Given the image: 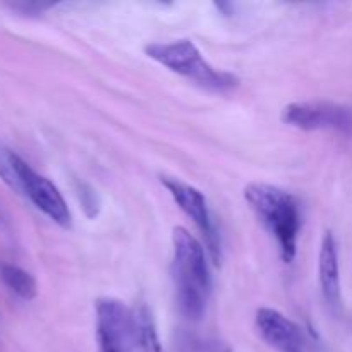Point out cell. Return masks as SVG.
<instances>
[{"label":"cell","instance_id":"cell-10","mask_svg":"<svg viewBox=\"0 0 352 352\" xmlns=\"http://www.w3.org/2000/svg\"><path fill=\"white\" fill-rule=\"evenodd\" d=\"M33 168L12 150L0 146V179L17 195L24 196L28 179L33 174Z\"/></svg>","mask_w":352,"mask_h":352},{"label":"cell","instance_id":"cell-8","mask_svg":"<svg viewBox=\"0 0 352 352\" xmlns=\"http://www.w3.org/2000/svg\"><path fill=\"white\" fill-rule=\"evenodd\" d=\"M24 198L30 199L43 215H47L57 226L71 227V210H69L67 203H65L64 196L57 189V186L52 181H48L43 175L33 174L28 179L26 189H24Z\"/></svg>","mask_w":352,"mask_h":352},{"label":"cell","instance_id":"cell-9","mask_svg":"<svg viewBox=\"0 0 352 352\" xmlns=\"http://www.w3.org/2000/svg\"><path fill=\"white\" fill-rule=\"evenodd\" d=\"M318 274L323 298L329 305L337 306L340 302V267L337 241L332 232H327L323 236L322 248H320Z\"/></svg>","mask_w":352,"mask_h":352},{"label":"cell","instance_id":"cell-15","mask_svg":"<svg viewBox=\"0 0 352 352\" xmlns=\"http://www.w3.org/2000/svg\"><path fill=\"white\" fill-rule=\"evenodd\" d=\"M98 344H100V352H124L122 349L112 344L110 340L103 339V337H98Z\"/></svg>","mask_w":352,"mask_h":352},{"label":"cell","instance_id":"cell-1","mask_svg":"<svg viewBox=\"0 0 352 352\" xmlns=\"http://www.w3.org/2000/svg\"><path fill=\"white\" fill-rule=\"evenodd\" d=\"M172 275L175 282L179 311L189 320H199L205 313L212 291L205 250L184 227L172 230Z\"/></svg>","mask_w":352,"mask_h":352},{"label":"cell","instance_id":"cell-2","mask_svg":"<svg viewBox=\"0 0 352 352\" xmlns=\"http://www.w3.org/2000/svg\"><path fill=\"white\" fill-rule=\"evenodd\" d=\"M244 198L265 229L277 239L282 260L292 263L298 253L301 229L299 203L291 192L263 182H251L244 188Z\"/></svg>","mask_w":352,"mask_h":352},{"label":"cell","instance_id":"cell-11","mask_svg":"<svg viewBox=\"0 0 352 352\" xmlns=\"http://www.w3.org/2000/svg\"><path fill=\"white\" fill-rule=\"evenodd\" d=\"M0 278L17 298L24 299V301H31V299L36 298V280H34L33 275L28 274L21 267L10 263H0Z\"/></svg>","mask_w":352,"mask_h":352},{"label":"cell","instance_id":"cell-12","mask_svg":"<svg viewBox=\"0 0 352 352\" xmlns=\"http://www.w3.org/2000/svg\"><path fill=\"white\" fill-rule=\"evenodd\" d=\"M136 315V327H138V342L143 352H162L160 340H158L157 327H155L153 318H151L150 309L144 305L134 311Z\"/></svg>","mask_w":352,"mask_h":352},{"label":"cell","instance_id":"cell-7","mask_svg":"<svg viewBox=\"0 0 352 352\" xmlns=\"http://www.w3.org/2000/svg\"><path fill=\"white\" fill-rule=\"evenodd\" d=\"M256 329L267 344L278 352H302V336L292 320L274 308L256 311Z\"/></svg>","mask_w":352,"mask_h":352},{"label":"cell","instance_id":"cell-3","mask_svg":"<svg viewBox=\"0 0 352 352\" xmlns=\"http://www.w3.org/2000/svg\"><path fill=\"white\" fill-rule=\"evenodd\" d=\"M146 55L172 72L184 76L201 88L215 93H229L239 86V78L232 72L220 71L205 60L191 40H175L168 43H151L144 48Z\"/></svg>","mask_w":352,"mask_h":352},{"label":"cell","instance_id":"cell-4","mask_svg":"<svg viewBox=\"0 0 352 352\" xmlns=\"http://www.w3.org/2000/svg\"><path fill=\"white\" fill-rule=\"evenodd\" d=\"M282 120L298 129H332L352 134V109L339 103L305 102L291 103L282 112Z\"/></svg>","mask_w":352,"mask_h":352},{"label":"cell","instance_id":"cell-14","mask_svg":"<svg viewBox=\"0 0 352 352\" xmlns=\"http://www.w3.org/2000/svg\"><path fill=\"white\" fill-rule=\"evenodd\" d=\"M52 3H38V2H19V3H14V9L21 10V12H26V14H40L43 12L45 9H48Z\"/></svg>","mask_w":352,"mask_h":352},{"label":"cell","instance_id":"cell-6","mask_svg":"<svg viewBox=\"0 0 352 352\" xmlns=\"http://www.w3.org/2000/svg\"><path fill=\"white\" fill-rule=\"evenodd\" d=\"M96 337L110 340L124 352L138 342L136 315L119 299L103 298L96 301Z\"/></svg>","mask_w":352,"mask_h":352},{"label":"cell","instance_id":"cell-5","mask_svg":"<svg viewBox=\"0 0 352 352\" xmlns=\"http://www.w3.org/2000/svg\"><path fill=\"white\" fill-rule=\"evenodd\" d=\"M162 184L172 196L179 208L196 223L201 234L205 236L206 246H208L210 256H212L213 263L220 265L222 260V251H220V236L217 232V227L213 223L212 215H210L208 203H206L205 195L198 191L192 186L186 184V182L179 181V179L172 177H162Z\"/></svg>","mask_w":352,"mask_h":352},{"label":"cell","instance_id":"cell-13","mask_svg":"<svg viewBox=\"0 0 352 352\" xmlns=\"http://www.w3.org/2000/svg\"><path fill=\"white\" fill-rule=\"evenodd\" d=\"M78 196H79V199H81L85 210L88 212V215H89V208H91V217H95L96 213H98V208H100V201H98V198H96V192L93 191L89 186L81 184L79 186Z\"/></svg>","mask_w":352,"mask_h":352}]
</instances>
